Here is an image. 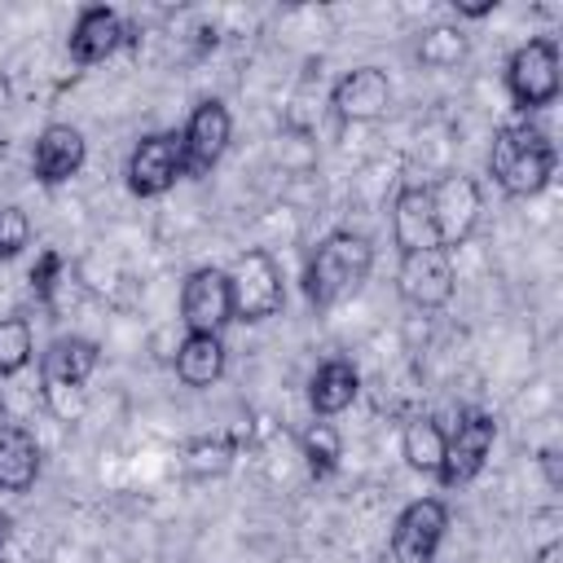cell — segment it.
<instances>
[{
	"instance_id": "1",
	"label": "cell",
	"mask_w": 563,
	"mask_h": 563,
	"mask_svg": "<svg viewBox=\"0 0 563 563\" xmlns=\"http://www.w3.org/2000/svg\"><path fill=\"white\" fill-rule=\"evenodd\" d=\"M369 268H374V242L365 233L334 229L312 246L303 264V295L312 308H330L347 299L369 277Z\"/></svg>"
},
{
	"instance_id": "2",
	"label": "cell",
	"mask_w": 563,
	"mask_h": 563,
	"mask_svg": "<svg viewBox=\"0 0 563 563\" xmlns=\"http://www.w3.org/2000/svg\"><path fill=\"white\" fill-rule=\"evenodd\" d=\"M488 172L510 198H532L554 176V145L532 123H506L493 132L488 145Z\"/></svg>"
},
{
	"instance_id": "3",
	"label": "cell",
	"mask_w": 563,
	"mask_h": 563,
	"mask_svg": "<svg viewBox=\"0 0 563 563\" xmlns=\"http://www.w3.org/2000/svg\"><path fill=\"white\" fill-rule=\"evenodd\" d=\"M97 361H101V347L84 334L48 343V352L40 356V391H44V405L53 409V418L75 422L84 413V405H88L84 383L97 369Z\"/></svg>"
},
{
	"instance_id": "4",
	"label": "cell",
	"mask_w": 563,
	"mask_h": 563,
	"mask_svg": "<svg viewBox=\"0 0 563 563\" xmlns=\"http://www.w3.org/2000/svg\"><path fill=\"white\" fill-rule=\"evenodd\" d=\"M229 295H233V321H268L282 312L286 290H282V268L273 264L268 251L251 246L233 260L229 268Z\"/></svg>"
},
{
	"instance_id": "5",
	"label": "cell",
	"mask_w": 563,
	"mask_h": 563,
	"mask_svg": "<svg viewBox=\"0 0 563 563\" xmlns=\"http://www.w3.org/2000/svg\"><path fill=\"white\" fill-rule=\"evenodd\" d=\"M506 92L519 110H541L559 97V44L528 40L506 62Z\"/></svg>"
},
{
	"instance_id": "6",
	"label": "cell",
	"mask_w": 563,
	"mask_h": 563,
	"mask_svg": "<svg viewBox=\"0 0 563 563\" xmlns=\"http://www.w3.org/2000/svg\"><path fill=\"white\" fill-rule=\"evenodd\" d=\"M493 440H497V422H493V413H484V409H466V413L457 418V427L444 431V462H440L435 479H440L444 488H462V484H471V479L484 471V462H488V453H493Z\"/></svg>"
},
{
	"instance_id": "7",
	"label": "cell",
	"mask_w": 563,
	"mask_h": 563,
	"mask_svg": "<svg viewBox=\"0 0 563 563\" xmlns=\"http://www.w3.org/2000/svg\"><path fill=\"white\" fill-rule=\"evenodd\" d=\"M128 189L136 198H163L180 176H185V154H180V132H150L136 141L128 154Z\"/></svg>"
},
{
	"instance_id": "8",
	"label": "cell",
	"mask_w": 563,
	"mask_h": 563,
	"mask_svg": "<svg viewBox=\"0 0 563 563\" xmlns=\"http://www.w3.org/2000/svg\"><path fill=\"white\" fill-rule=\"evenodd\" d=\"M180 321H185V334H220L233 321V295H229V273L224 268L202 264L185 277Z\"/></svg>"
},
{
	"instance_id": "9",
	"label": "cell",
	"mask_w": 563,
	"mask_h": 563,
	"mask_svg": "<svg viewBox=\"0 0 563 563\" xmlns=\"http://www.w3.org/2000/svg\"><path fill=\"white\" fill-rule=\"evenodd\" d=\"M479 207H484V198H479V185H475V176H462V172H453V176H440V180L431 185L435 242H440L444 251H457V246H462V242L475 233Z\"/></svg>"
},
{
	"instance_id": "10",
	"label": "cell",
	"mask_w": 563,
	"mask_h": 563,
	"mask_svg": "<svg viewBox=\"0 0 563 563\" xmlns=\"http://www.w3.org/2000/svg\"><path fill=\"white\" fill-rule=\"evenodd\" d=\"M229 136H233V119H229V106L207 97L194 106V114L185 119L180 128V154H185V176H207L224 150H229Z\"/></svg>"
},
{
	"instance_id": "11",
	"label": "cell",
	"mask_w": 563,
	"mask_h": 563,
	"mask_svg": "<svg viewBox=\"0 0 563 563\" xmlns=\"http://www.w3.org/2000/svg\"><path fill=\"white\" fill-rule=\"evenodd\" d=\"M449 528V506L440 497H418L396 515L391 528V559L396 563H431Z\"/></svg>"
},
{
	"instance_id": "12",
	"label": "cell",
	"mask_w": 563,
	"mask_h": 563,
	"mask_svg": "<svg viewBox=\"0 0 563 563\" xmlns=\"http://www.w3.org/2000/svg\"><path fill=\"white\" fill-rule=\"evenodd\" d=\"M396 286L413 308H444L453 299V251L444 246H427V251H409L400 255L396 268Z\"/></svg>"
},
{
	"instance_id": "13",
	"label": "cell",
	"mask_w": 563,
	"mask_h": 563,
	"mask_svg": "<svg viewBox=\"0 0 563 563\" xmlns=\"http://www.w3.org/2000/svg\"><path fill=\"white\" fill-rule=\"evenodd\" d=\"M330 106H334V114L347 119V123H374V119H383L387 106H391V79H387V70H378V66H356V70H347V75L334 84Z\"/></svg>"
},
{
	"instance_id": "14",
	"label": "cell",
	"mask_w": 563,
	"mask_h": 563,
	"mask_svg": "<svg viewBox=\"0 0 563 563\" xmlns=\"http://www.w3.org/2000/svg\"><path fill=\"white\" fill-rule=\"evenodd\" d=\"M88 158V141L75 123H48L40 136H35V150H31V172L40 185H66L70 176H79Z\"/></svg>"
},
{
	"instance_id": "15",
	"label": "cell",
	"mask_w": 563,
	"mask_h": 563,
	"mask_svg": "<svg viewBox=\"0 0 563 563\" xmlns=\"http://www.w3.org/2000/svg\"><path fill=\"white\" fill-rule=\"evenodd\" d=\"M123 40H128L123 18H119L114 9H106V4H92V9H84V13L75 18L66 48H70V57H75L79 66H97V62L114 57Z\"/></svg>"
},
{
	"instance_id": "16",
	"label": "cell",
	"mask_w": 563,
	"mask_h": 563,
	"mask_svg": "<svg viewBox=\"0 0 563 563\" xmlns=\"http://www.w3.org/2000/svg\"><path fill=\"white\" fill-rule=\"evenodd\" d=\"M391 238L400 255L440 246L435 242V216H431V185H405L391 202Z\"/></svg>"
},
{
	"instance_id": "17",
	"label": "cell",
	"mask_w": 563,
	"mask_h": 563,
	"mask_svg": "<svg viewBox=\"0 0 563 563\" xmlns=\"http://www.w3.org/2000/svg\"><path fill=\"white\" fill-rule=\"evenodd\" d=\"M40 479V440L35 431L9 422L0 431V493H26Z\"/></svg>"
},
{
	"instance_id": "18",
	"label": "cell",
	"mask_w": 563,
	"mask_h": 563,
	"mask_svg": "<svg viewBox=\"0 0 563 563\" xmlns=\"http://www.w3.org/2000/svg\"><path fill=\"white\" fill-rule=\"evenodd\" d=\"M356 391H361V374H356V365L343 361V356L321 361L317 374H312V383H308V400H312V413H317V418L343 413V409L356 400Z\"/></svg>"
},
{
	"instance_id": "19",
	"label": "cell",
	"mask_w": 563,
	"mask_h": 563,
	"mask_svg": "<svg viewBox=\"0 0 563 563\" xmlns=\"http://www.w3.org/2000/svg\"><path fill=\"white\" fill-rule=\"evenodd\" d=\"M172 365L185 387H211L224 374V339L220 334H185Z\"/></svg>"
},
{
	"instance_id": "20",
	"label": "cell",
	"mask_w": 563,
	"mask_h": 563,
	"mask_svg": "<svg viewBox=\"0 0 563 563\" xmlns=\"http://www.w3.org/2000/svg\"><path fill=\"white\" fill-rule=\"evenodd\" d=\"M400 453L413 471L435 475L440 462H444V427L435 418H409L405 431H400Z\"/></svg>"
},
{
	"instance_id": "21",
	"label": "cell",
	"mask_w": 563,
	"mask_h": 563,
	"mask_svg": "<svg viewBox=\"0 0 563 563\" xmlns=\"http://www.w3.org/2000/svg\"><path fill=\"white\" fill-rule=\"evenodd\" d=\"M299 453H303L308 471H312L317 479H325V475H334L339 462H343V440H339V431H334L330 422H308L303 435H299Z\"/></svg>"
},
{
	"instance_id": "22",
	"label": "cell",
	"mask_w": 563,
	"mask_h": 563,
	"mask_svg": "<svg viewBox=\"0 0 563 563\" xmlns=\"http://www.w3.org/2000/svg\"><path fill=\"white\" fill-rule=\"evenodd\" d=\"M233 466V440L229 435H202L185 444V471L189 479H216Z\"/></svg>"
},
{
	"instance_id": "23",
	"label": "cell",
	"mask_w": 563,
	"mask_h": 563,
	"mask_svg": "<svg viewBox=\"0 0 563 563\" xmlns=\"http://www.w3.org/2000/svg\"><path fill=\"white\" fill-rule=\"evenodd\" d=\"M35 356V339H31V321L26 317H0V378H13L31 365Z\"/></svg>"
},
{
	"instance_id": "24",
	"label": "cell",
	"mask_w": 563,
	"mask_h": 563,
	"mask_svg": "<svg viewBox=\"0 0 563 563\" xmlns=\"http://www.w3.org/2000/svg\"><path fill=\"white\" fill-rule=\"evenodd\" d=\"M466 57V35L457 26H431L418 44V62L431 66V70H444V66H457Z\"/></svg>"
},
{
	"instance_id": "25",
	"label": "cell",
	"mask_w": 563,
	"mask_h": 563,
	"mask_svg": "<svg viewBox=\"0 0 563 563\" xmlns=\"http://www.w3.org/2000/svg\"><path fill=\"white\" fill-rule=\"evenodd\" d=\"M31 246V220L22 207H0V260H13Z\"/></svg>"
},
{
	"instance_id": "26",
	"label": "cell",
	"mask_w": 563,
	"mask_h": 563,
	"mask_svg": "<svg viewBox=\"0 0 563 563\" xmlns=\"http://www.w3.org/2000/svg\"><path fill=\"white\" fill-rule=\"evenodd\" d=\"M57 277H62V255L48 246V251H40V260H35V268H31V290H35V299H53Z\"/></svg>"
},
{
	"instance_id": "27",
	"label": "cell",
	"mask_w": 563,
	"mask_h": 563,
	"mask_svg": "<svg viewBox=\"0 0 563 563\" xmlns=\"http://www.w3.org/2000/svg\"><path fill=\"white\" fill-rule=\"evenodd\" d=\"M453 9H457L462 18H488V13L497 9V0H475V4H457V0H453Z\"/></svg>"
},
{
	"instance_id": "28",
	"label": "cell",
	"mask_w": 563,
	"mask_h": 563,
	"mask_svg": "<svg viewBox=\"0 0 563 563\" xmlns=\"http://www.w3.org/2000/svg\"><path fill=\"white\" fill-rule=\"evenodd\" d=\"M537 563H563V541H545L537 550Z\"/></svg>"
},
{
	"instance_id": "29",
	"label": "cell",
	"mask_w": 563,
	"mask_h": 563,
	"mask_svg": "<svg viewBox=\"0 0 563 563\" xmlns=\"http://www.w3.org/2000/svg\"><path fill=\"white\" fill-rule=\"evenodd\" d=\"M9 427V409H4V400H0V431Z\"/></svg>"
},
{
	"instance_id": "30",
	"label": "cell",
	"mask_w": 563,
	"mask_h": 563,
	"mask_svg": "<svg viewBox=\"0 0 563 563\" xmlns=\"http://www.w3.org/2000/svg\"><path fill=\"white\" fill-rule=\"evenodd\" d=\"M0 554H4V519H0Z\"/></svg>"
}]
</instances>
